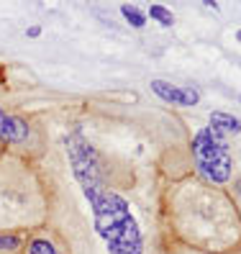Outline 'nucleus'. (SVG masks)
<instances>
[{"mask_svg": "<svg viewBox=\"0 0 241 254\" xmlns=\"http://www.w3.org/2000/svg\"><path fill=\"white\" fill-rule=\"evenodd\" d=\"M90 208H93L95 231L105 242L108 254H144L141 226L120 192L105 188L95 203H90Z\"/></svg>", "mask_w": 241, "mask_h": 254, "instance_id": "obj_1", "label": "nucleus"}, {"mask_svg": "<svg viewBox=\"0 0 241 254\" xmlns=\"http://www.w3.org/2000/svg\"><path fill=\"white\" fill-rule=\"evenodd\" d=\"M64 146H67V157H69V167H72L74 180L80 183L87 203H95V198L105 190L103 157L82 133H69L64 139Z\"/></svg>", "mask_w": 241, "mask_h": 254, "instance_id": "obj_2", "label": "nucleus"}, {"mask_svg": "<svg viewBox=\"0 0 241 254\" xmlns=\"http://www.w3.org/2000/svg\"><path fill=\"white\" fill-rule=\"evenodd\" d=\"M192 159L198 172L213 185H226L234 175V157L223 139H218L208 126L192 139Z\"/></svg>", "mask_w": 241, "mask_h": 254, "instance_id": "obj_3", "label": "nucleus"}, {"mask_svg": "<svg viewBox=\"0 0 241 254\" xmlns=\"http://www.w3.org/2000/svg\"><path fill=\"white\" fill-rule=\"evenodd\" d=\"M31 141V126L26 118L8 113L0 106V144H10V146H23Z\"/></svg>", "mask_w": 241, "mask_h": 254, "instance_id": "obj_4", "label": "nucleus"}, {"mask_svg": "<svg viewBox=\"0 0 241 254\" xmlns=\"http://www.w3.org/2000/svg\"><path fill=\"white\" fill-rule=\"evenodd\" d=\"M152 93L170 106H198L200 93L190 85H172L164 80H152Z\"/></svg>", "mask_w": 241, "mask_h": 254, "instance_id": "obj_5", "label": "nucleus"}, {"mask_svg": "<svg viewBox=\"0 0 241 254\" xmlns=\"http://www.w3.org/2000/svg\"><path fill=\"white\" fill-rule=\"evenodd\" d=\"M208 128L216 133L218 139H231L236 133H241V118L234 113H226V111H213L208 118Z\"/></svg>", "mask_w": 241, "mask_h": 254, "instance_id": "obj_6", "label": "nucleus"}, {"mask_svg": "<svg viewBox=\"0 0 241 254\" xmlns=\"http://www.w3.org/2000/svg\"><path fill=\"white\" fill-rule=\"evenodd\" d=\"M26 254H67L59 236L49 231H36L34 236L26 239Z\"/></svg>", "mask_w": 241, "mask_h": 254, "instance_id": "obj_7", "label": "nucleus"}, {"mask_svg": "<svg viewBox=\"0 0 241 254\" xmlns=\"http://www.w3.org/2000/svg\"><path fill=\"white\" fill-rule=\"evenodd\" d=\"M26 247V234L0 231V254H18Z\"/></svg>", "mask_w": 241, "mask_h": 254, "instance_id": "obj_8", "label": "nucleus"}, {"mask_svg": "<svg viewBox=\"0 0 241 254\" xmlns=\"http://www.w3.org/2000/svg\"><path fill=\"white\" fill-rule=\"evenodd\" d=\"M120 13H123L126 23H128V26H133V28H144V26H146V13H144L141 8L126 3V5H120Z\"/></svg>", "mask_w": 241, "mask_h": 254, "instance_id": "obj_9", "label": "nucleus"}, {"mask_svg": "<svg viewBox=\"0 0 241 254\" xmlns=\"http://www.w3.org/2000/svg\"><path fill=\"white\" fill-rule=\"evenodd\" d=\"M149 16H152L154 21H159L162 26H172V23H175L172 10H167L164 5H152V8H149Z\"/></svg>", "mask_w": 241, "mask_h": 254, "instance_id": "obj_10", "label": "nucleus"}, {"mask_svg": "<svg viewBox=\"0 0 241 254\" xmlns=\"http://www.w3.org/2000/svg\"><path fill=\"white\" fill-rule=\"evenodd\" d=\"M39 34H41V26H28L26 28V36H31V39H36Z\"/></svg>", "mask_w": 241, "mask_h": 254, "instance_id": "obj_11", "label": "nucleus"}, {"mask_svg": "<svg viewBox=\"0 0 241 254\" xmlns=\"http://www.w3.org/2000/svg\"><path fill=\"white\" fill-rule=\"evenodd\" d=\"M234 195H236V198L241 200V177H239V180L234 183Z\"/></svg>", "mask_w": 241, "mask_h": 254, "instance_id": "obj_12", "label": "nucleus"}, {"mask_svg": "<svg viewBox=\"0 0 241 254\" xmlns=\"http://www.w3.org/2000/svg\"><path fill=\"white\" fill-rule=\"evenodd\" d=\"M236 39H239V41H241V28H239V31H236Z\"/></svg>", "mask_w": 241, "mask_h": 254, "instance_id": "obj_13", "label": "nucleus"}, {"mask_svg": "<svg viewBox=\"0 0 241 254\" xmlns=\"http://www.w3.org/2000/svg\"><path fill=\"white\" fill-rule=\"evenodd\" d=\"M239 100H241V95H239Z\"/></svg>", "mask_w": 241, "mask_h": 254, "instance_id": "obj_14", "label": "nucleus"}]
</instances>
